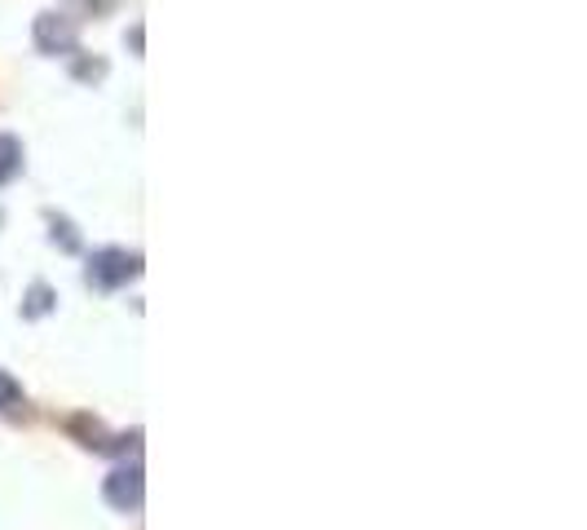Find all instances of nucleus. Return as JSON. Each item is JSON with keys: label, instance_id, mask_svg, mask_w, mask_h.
I'll list each match as a JSON object with an SVG mask.
<instances>
[{"label": "nucleus", "instance_id": "obj_4", "mask_svg": "<svg viewBox=\"0 0 587 530\" xmlns=\"http://www.w3.org/2000/svg\"><path fill=\"white\" fill-rule=\"evenodd\" d=\"M23 168V147L14 138H0V181H10Z\"/></svg>", "mask_w": 587, "mask_h": 530}, {"label": "nucleus", "instance_id": "obj_6", "mask_svg": "<svg viewBox=\"0 0 587 530\" xmlns=\"http://www.w3.org/2000/svg\"><path fill=\"white\" fill-rule=\"evenodd\" d=\"M53 239H62V248H67V252H76V248H80V239H76L72 222H53Z\"/></svg>", "mask_w": 587, "mask_h": 530}, {"label": "nucleus", "instance_id": "obj_7", "mask_svg": "<svg viewBox=\"0 0 587 530\" xmlns=\"http://www.w3.org/2000/svg\"><path fill=\"white\" fill-rule=\"evenodd\" d=\"M44 305H49V292H44V288H36V292H31V305H27V314H44Z\"/></svg>", "mask_w": 587, "mask_h": 530}, {"label": "nucleus", "instance_id": "obj_2", "mask_svg": "<svg viewBox=\"0 0 587 530\" xmlns=\"http://www.w3.org/2000/svg\"><path fill=\"white\" fill-rule=\"evenodd\" d=\"M142 270L138 265V256H128V252H119V248H102V252H93V261H89V283L93 288H119V283H128Z\"/></svg>", "mask_w": 587, "mask_h": 530}, {"label": "nucleus", "instance_id": "obj_5", "mask_svg": "<svg viewBox=\"0 0 587 530\" xmlns=\"http://www.w3.org/2000/svg\"><path fill=\"white\" fill-rule=\"evenodd\" d=\"M18 403H23V384L10 371H0V412H14Z\"/></svg>", "mask_w": 587, "mask_h": 530}, {"label": "nucleus", "instance_id": "obj_1", "mask_svg": "<svg viewBox=\"0 0 587 530\" xmlns=\"http://www.w3.org/2000/svg\"><path fill=\"white\" fill-rule=\"evenodd\" d=\"M102 495L111 508L119 513H138L142 500H146V482H142V464H124V469H115L106 482H102Z\"/></svg>", "mask_w": 587, "mask_h": 530}, {"label": "nucleus", "instance_id": "obj_3", "mask_svg": "<svg viewBox=\"0 0 587 530\" xmlns=\"http://www.w3.org/2000/svg\"><path fill=\"white\" fill-rule=\"evenodd\" d=\"M36 49L40 53H72L76 49V23L67 14H40L36 18Z\"/></svg>", "mask_w": 587, "mask_h": 530}]
</instances>
